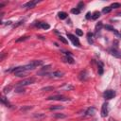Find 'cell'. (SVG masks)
Wrapping results in <instances>:
<instances>
[{"mask_svg": "<svg viewBox=\"0 0 121 121\" xmlns=\"http://www.w3.org/2000/svg\"><path fill=\"white\" fill-rule=\"evenodd\" d=\"M53 116L55 118H65L66 117V115L64 113H55V114H53Z\"/></svg>", "mask_w": 121, "mask_h": 121, "instance_id": "d4e9b609", "label": "cell"}, {"mask_svg": "<svg viewBox=\"0 0 121 121\" xmlns=\"http://www.w3.org/2000/svg\"><path fill=\"white\" fill-rule=\"evenodd\" d=\"M59 40H60V42H62L63 43H67V40H66L64 37H62V36H60V37H59Z\"/></svg>", "mask_w": 121, "mask_h": 121, "instance_id": "836d02e7", "label": "cell"}, {"mask_svg": "<svg viewBox=\"0 0 121 121\" xmlns=\"http://www.w3.org/2000/svg\"><path fill=\"white\" fill-rule=\"evenodd\" d=\"M1 102H2V104H4L6 107H9V108H10V107H11L10 103L8 101V99H7L5 96H2V98H1Z\"/></svg>", "mask_w": 121, "mask_h": 121, "instance_id": "e0dca14e", "label": "cell"}, {"mask_svg": "<svg viewBox=\"0 0 121 121\" xmlns=\"http://www.w3.org/2000/svg\"><path fill=\"white\" fill-rule=\"evenodd\" d=\"M102 26H103V25H102V22H98V23L96 24V26H95V34H96V35H97V34H98V32L101 30Z\"/></svg>", "mask_w": 121, "mask_h": 121, "instance_id": "2e32d148", "label": "cell"}, {"mask_svg": "<svg viewBox=\"0 0 121 121\" xmlns=\"http://www.w3.org/2000/svg\"><path fill=\"white\" fill-rule=\"evenodd\" d=\"M120 34H121V31H120Z\"/></svg>", "mask_w": 121, "mask_h": 121, "instance_id": "8d00e7d4", "label": "cell"}, {"mask_svg": "<svg viewBox=\"0 0 121 121\" xmlns=\"http://www.w3.org/2000/svg\"><path fill=\"white\" fill-rule=\"evenodd\" d=\"M99 16H100V12H99V11H95V12L92 14V19H93V20H96Z\"/></svg>", "mask_w": 121, "mask_h": 121, "instance_id": "603a6c76", "label": "cell"}, {"mask_svg": "<svg viewBox=\"0 0 121 121\" xmlns=\"http://www.w3.org/2000/svg\"><path fill=\"white\" fill-rule=\"evenodd\" d=\"M76 34H77L78 36H82V35H83V32H82L79 28H78V29H76Z\"/></svg>", "mask_w": 121, "mask_h": 121, "instance_id": "d6a6232c", "label": "cell"}, {"mask_svg": "<svg viewBox=\"0 0 121 121\" xmlns=\"http://www.w3.org/2000/svg\"><path fill=\"white\" fill-rule=\"evenodd\" d=\"M95 107H90V108H88L87 110H86V112H85V115L86 116H93L95 113Z\"/></svg>", "mask_w": 121, "mask_h": 121, "instance_id": "30bf717a", "label": "cell"}, {"mask_svg": "<svg viewBox=\"0 0 121 121\" xmlns=\"http://www.w3.org/2000/svg\"><path fill=\"white\" fill-rule=\"evenodd\" d=\"M120 4L119 3H112V5H111V8L112 9H117V8H120Z\"/></svg>", "mask_w": 121, "mask_h": 121, "instance_id": "83f0119b", "label": "cell"}, {"mask_svg": "<svg viewBox=\"0 0 121 121\" xmlns=\"http://www.w3.org/2000/svg\"><path fill=\"white\" fill-rule=\"evenodd\" d=\"M83 7H84V3H83V2H79V3L78 4V6H77V9H78L79 10H81V9H83Z\"/></svg>", "mask_w": 121, "mask_h": 121, "instance_id": "f546056e", "label": "cell"}, {"mask_svg": "<svg viewBox=\"0 0 121 121\" xmlns=\"http://www.w3.org/2000/svg\"><path fill=\"white\" fill-rule=\"evenodd\" d=\"M50 68H51V65H45V66H43V67L38 72V75H43V76L49 75V74H48V71L50 70Z\"/></svg>", "mask_w": 121, "mask_h": 121, "instance_id": "8992f818", "label": "cell"}, {"mask_svg": "<svg viewBox=\"0 0 121 121\" xmlns=\"http://www.w3.org/2000/svg\"><path fill=\"white\" fill-rule=\"evenodd\" d=\"M42 90H43V91H45V92H49V91H53V90H54V87H52V86L44 87V88H43Z\"/></svg>", "mask_w": 121, "mask_h": 121, "instance_id": "f1b7e54d", "label": "cell"}, {"mask_svg": "<svg viewBox=\"0 0 121 121\" xmlns=\"http://www.w3.org/2000/svg\"><path fill=\"white\" fill-rule=\"evenodd\" d=\"M63 109V106H60V105H54L52 107H50V110H61Z\"/></svg>", "mask_w": 121, "mask_h": 121, "instance_id": "484cf974", "label": "cell"}, {"mask_svg": "<svg viewBox=\"0 0 121 121\" xmlns=\"http://www.w3.org/2000/svg\"><path fill=\"white\" fill-rule=\"evenodd\" d=\"M67 37H68L69 40L73 43L74 45H76V46H80V43H79V41H78V38H77L75 35H73V34H71V33H67Z\"/></svg>", "mask_w": 121, "mask_h": 121, "instance_id": "3957f363", "label": "cell"}, {"mask_svg": "<svg viewBox=\"0 0 121 121\" xmlns=\"http://www.w3.org/2000/svg\"><path fill=\"white\" fill-rule=\"evenodd\" d=\"M97 72L99 75H102L104 72V68H103V63L101 61H98V66H97Z\"/></svg>", "mask_w": 121, "mask_h": 121, "instance_id": "9a60e30c", "label": "cell"}, {"mask_svg": "<svg viewBox=\"0 0 121 121\" xmlns=\"http://www.w3.org/2000/svg\"><path fill=\"white\" fill-rule=\"evenodd\" d=\"M43 63V60H32V61L30 62V64L33 66V68H36V67H38V66L42 65Z\"/></svg>", "mask_w": 121, "mask_h": 121, "instance_id": "5bb4252c", "label": "cell"}, {"mask_svg": "<svg viewBox=\"0 0 121 121\" xmlns=\"http://www.w3.org/2000/svg\"><path fill=\"white\" fill-rule=\"evenodd\" d=\"M59 18L60 19H61V20H63V19H65V18H67V13L66 12H64V11H60V12H59Z\"/></svg>", "mask_w": 121, "mask_h": 121, "instance_id": "44dd1931", "label": "cell"}, {"mask_svg": "<svg viewBox=\"0 0 121 121\" xmlns=\"http://www.w3.org/2000/svg\"><path fill=\"white\" fill-rule=\"evenodd\" d=\"M71 12H72L73 14H78V13L80 12V10L76 8V9H71Z\"/></svg>", "mask_w": 121, "mask_h": 121, "instance_id": "4dcf8cb0", "label": "cell"}, {"mask_svg": "<svg viewBox=\"0 0 121 121\" xmlns=\"http://www.w3.org/2000/svg\"><path fill=\"white\" fill-rule=\"evenodd\" d=\"M103 95H104V97L106 98V99H112V98H113L114 96H115V92L113 91V90H106L105 92H104V94H103Z\"/></svg>", "mask_w": 121, "mask_h": 121, "instance_id": "277c9868", "label": "cell"}, {"mask_svg": "<svg viewBox=\"0 0 121 121\" xmlns=\"http://www.w3.org/2000/svg\"><path fill=\"white\" fill-rule=\"evenodd\" d=\"M15 92H16V93H22V92H25V88H24V87L17 86V88L15 89Z\"/></svg>", "mask_w": 121, "mask_h": 121, "instance_id": "4316f807", "label": "cell"}, {"mask_svg": "<svg viewBox=\"0 0 121 121\" xmlns=\"http://www.w3.org/2000/svg\"><path fill=\"white\" fill-rule=\"evenodd\" d=\"M14 75L16 77H19V78H22V77H25L26 75V71H19V72H16L14 73Z\"/></svg>", "mask_w": 121, "mask_h": 121, "instance_id": "d6986e66", "label": "cell"}, {"mask_svg": "<svg viewBox=\"0 0 121 121\" xmlns=\"http://www.w3.org/2000/svg\"><path fill=\"white\" fill-rule=\"evenodd\" d=\"M86 76H87V72L86 71H82L79 74V79L80 80H85L86 79Z\"/></svg>", "mask_w": 121, "mask_h": 121, "instance_id": "7402d4cb", "label": "cell"}, {"mask_svg": "<svg viewBox=\"0 0 121 121\" xmlns=\"http://www.w3.org/2000/svg\"><path fill=\"white\" fill-rule=\"evenodd\" d=\"M110 53H111V55H112V56L115 57V58H121V51L117 50L116 48H112V49H110Z\"/></svg>", "mask_w": 121, "mask_h": 121, "instance_id": "9c48e42d", "label": "cell"}, {"mask_svg": "<svg viewBox=\"0 0 121 121\" xmlns=\"http://www.w3.org/2000/svg\"><path fill=\"white\" fill-rule=\"evenodd\" d=\"M108 112H109V109H108V103L107 102H104L102 104V107H101V116L102 117H106L108 115Z\"/></svg>", "mask_w": 121, "mask_h": 121, "instance_id": "5b68a950", "label": "cell"}, {"mask_svg": "<svg viewBox=\"0 0 121 121\" xmlns=\"http://www.w3.org/2000/svg\"><path fill=\"white\" fill-rule=\"evenodd\" d=\"M47 100H58V101H67L69 98L61 95H51V96H48L46 98Z\"/></svg>", "mask_w": 121, "mask_h": 121, "instance_id": "7a4b0ae2", "label": "cell"}, {"mask_svg": "<svg viewBox=\"0 0 121 121\" xmlns=\"http://www.w3.org/2000/svg\"><path fill=\"white\" fill-rule=\"evenodd\" d=\"M49 75L51 77H54V78H61L64 75V73L63 72H60V71H55V72H53V73H51Z\"/></svg>", "mask_w": 121, "mask_h": 121, "instance_id": "7c38bea8", "label": "cell"}, {"mask_svg": "<svg viewBox=\"0 0 121 121\" xmlns=\"http://www.w3.org/2000/svg\"><path fill=\"white\" fill-rule=\"evenodd\" d=\"M62 60L66 63H70V64H73L75 61H74V59L71 57V55H65L63 58H62Z\"/></svg>", "mask_w": 121, "mask_h": 121, "instance_id": "8fae6325", "label": "cell"}, {"mask_svg": "<svg viewBox=\"0 0 121 121\" xmlns=\"http://www.w3.org/2000/svg\"><path fill=\"white\" fill-rule=\"evenodd\" d=\"M104 27H105L107 30H110V31L113 32L117 37H121V34H120V33H119V32H118V31H117L113 26H110V25H105V26H104Z\"/></svg>", "mask_w": 121, "mask_h": 121, "instance_id": "ba28073f", "label": "cell"}, {"mask_svg": "<svg viewBox=\"0 0 121 121\" xmlns=\"http://www.w3.org/2000/svg\"><path fill=\"white\" fill-rule=\"evenodd\" d=\"M87 40H88V43H94V40H93V33H91V32H88V33H87Z\"/></svg>", "mask_w": 121, "mask_h": 121, "instance_id": "ffe728a7", "label": "cell"}, {"mask_svg": "<svg viewBox=\"0 0 121 121\" xmlns=\"http://www.w3.org/2000/svg\"><path fill=\"white\" fill-rule=\"evenodd\" d=\"M37 4H38V1L37 0H35V1H28V2H26L24 5V8L25 9H33V8H35V6Z\"/></svg>", "mask_w": 121, "mask_h": 121, "instance_id": "52a82bcc", "label": "cell"}, {"mask_svg": "<svg viewBox=\"0 0 121 121\" xmlns=\"http://www.w3.org/2000/svg\"><path fill=\"white\" fill-rule=\"evenodd\" d=\"M33 117L34 119H37V120H43L45 118V114L44 113H34Z\"/></svg>", "mask_w": 121, "mask_h": 121, "instance_id": "4fadbf2b", "label": "cell"}, {"mask_svg": "<svg viewBox=\"0 0 121 121\" xmlns=\"http://www.w3.org/2000/svg\"><path fill=\"white\" fill-rule=\"evenodd\" d=\"M35 82V78H26V79H23L21 81H19L17 83V86H20V87H25V86H27L29 84H32Z\"/></svg>", "mask_w": 121, "mask_h": 121, "instance_id": "6da1fadb", "label": "cell"}, {"mask_svg": "<svg viewBox=\"0 0 121 121\" xmlns=\"http://www.w3.org/2000/svg\"><path fill=\"white\" fill-rule=\"evenodd\" d=\"M10 89H11V86H9V87H5V88H4V92H5V93H9V92L10 91Z\"/></svg>", "mask_w": 121, "mask_h": 121, "instance_id": "e575fe53", "label": "cell"}, {"mask_svg": "<svg viewBox=\"0 0 121 121\" xmlns=\"http://www.w3.org/2000/svg\"><path fill=\"white\" fill-rule=\"evenodd\" d=\"M112 8H111V6L110 7H105V8H103V9H102V12L103 13H109V12H111L112 11Z\"/></svg>", "mask_w": 121, "mask_h": 121, "instance_id": "cb8c5ba5", "label": "cell"}, {"mask_svg": "<svg viewBox=\"0 0 121 121\" xmlns=\"http://www.w3.org/2000/svg\"><path fill=\"white\" fill-rule=\"evenodd\" d=\"M90 17L92 18V14H91L90 12H87V14H86V19H90Z\"/></svg>", "mask_w": 121, "mask_h": 121, "instance_id": "d590c367", "label": "cell"}, {"mask_svg": "<svg viewBox=\"0 0 121 121\" xmlns=\"http://www.w3.org/2000/svg\"><path fill=\"white\" fill-rule=\"evenodd\" d=\"M26 39H28V37H27V36H24V37H21L20 39H17V40H16V42H17V43H20V42L26 41Z\"/></svg>", "mask_w": 121, "mask_h": 121, "instance_id": "1f68e13d", "label": "cell"}, {"mask_svg": "<svg viewBox=\"0 0 121 121\" xmlns=\"http://www.w3.org/2000/svg\"><path fill=\"white\" fill-rule=\"evenodd\" d=\"M39 27H41V28H43V29H48L49 27H50V26L48 25V24H46V23H40V24H38L37 25Z\"/></svg>", "mask_w": 121, "mask_h": 121, "instance_id": "ac0fdd59", "label": "cell"}]
</instances>
